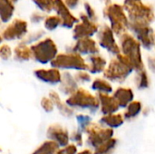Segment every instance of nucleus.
I'll list each match as a JSON object with an SVG mask.
<instances>
[{"label": "nucleus", "instance_id": "1", "mask_svg": "<svg viewBox=\"0 0 155 154\" xmlns=\"http://www.w3.org/2000/svg\"><path fill=\"white\" fill-rule=\"evenodd\" d=\"M124 8L128 15L130 23L149 25L154 21L153 8L142 0H124Z\"/></svg>", "mask_w": 155, "mask_h": 154}, {"label": "nucleus", "instance_id": "2", "mask_svg": "<svg viewBox=\"0 0 155 154\" xmlns=\"http://www.w3.org/2000/svg\"><path fill=\"white\" fill-rule=\"evenodd\" d=\"M120 44L123 54L130 60L134 69L137 72L143 70L140 42L130 34L125 33L120 36Z\"/></svg>", "mask_w": 155, "mask_h": 154}, {"label": "nucleus", "instance_id": "3", "mask_svg": "<svg viewBox=\"0 0 155 154\" xmlns=\"http://www.w3.org/2000/svg\"><path fill=\"white\" fill-rule=\"evenodd\" d=\"M134 70L130 60L123 54H119L116 58L110 62L108 67L104 72V75L110 81L123 82Z\"/></svg>", "mask_w": 155, "mask_h": 154}, {"label": "nucleus", "instance_id": "4", "mask_svg": "<svg viewBox=\"0 0 155 154\" xmlns=\"http://www.w3.org/2000/svg\"><path fill=\"white\" fill-rule=\"evenodd\" d=\"M104 16L110 21L113 32L117 35H123L129 28V21L124 13V8L119 4L106 5L104 9Z\"/></svg>", "mask_w": 155, "mask_h": 154}, {"label": "nucleus", "instance_id": "5", "mask_svg": "<svg viewBox=\"0 0 155 154\" xmlns=\"http://www.w3.org/2000/svg\"><path fill=\"white\" fill-rule=\"evenodd\" d=\"M33 57L40 64L52 62L57 56V47L51 38H45L43 41L32 45Z\"/></svg>", "mask_w": 155, "mask_h": 154}, {"label": "nucleus", "instance_id": "6", "mask_svg": "<svg viewBox=\"0 0 155 154\" xmlns=\"http://www.w3.org/2000/svg\"><path fill=\"white\" fill-rule=\"evenodd\" d=\"M54 68H65L75 70H87L89 65L85 63L80 54L70 52L66 54H59L51 62Z\"/></svg>", "mask_w": 155, "mask_h": 154}, {"label": "nucleus", "instance_id": "7", "mask_svg": "<svg viewBox=\"0 0 155 154\" xmlns=\"http://www.w3.org/2000/svg\"><path fill=\"white\" fill-rule=\"evenodd\" d=\"M100 102L88 91L84 88H78L73 94H71L67 100L66 104L71 107H79L82 109L97 110L99 108Z\"/></svg>", "mask_w": 155, "mask_h": 154}, {"label": "nucleus", "instance_id": "8", "mask_svg": "<svg viewBox=\"0 0 155 154\" xmlns=\"http://www.w3.org/2000/svg\"><path fill=\"white\" fill-rule=\"evenodd\" d=\"M84 131L87 134V143L94 149L98 148L107 141L113 139L114 135L112 129L102 128L95 123H90L84 129Z\"/></svg>", "mask_w": 155, "mask_h": 154}, {"label": "nucleus", "instance_id": "9", "mask_svg": "<svg viewBox=\"0 0 155 154\" xmlns=\"http://www.w3.org/2000/svg\"><path fill=\"white\" fill-rule=\"evenodd\" d=\"M129 28L134 34L136 39L145 49L149 50L154 45L155 33L149 25L129 23Z\"/></svg>", "mask_w": 155, "mask_h": 154}, {"label": "nucleus", "instance_id": "10", "mask_svg": "<svg viewBox=\"0 0 155 154\" xmlns=\"http://www.w3.org/2000/svg\"><path fill=\"white\" fill-rule=\"evenodd\" d=\"M80 19L81 22L74 28L73 36L74 39L80 40L83 38H90L98 32V25L94 21L91 20L86 15L81 14Z\"/></svg>", "mask_w": 155, "mask_h": 154}, {"label": "nucleus", "instance_id": "11", "mask_svg": "<svg viewBox=\"0 0 155 154\" xmlns=\"http://www.w3.org/2000/svg\"><path fill=\"white\" fill-rule=\"evenodd\" d=\"M27 32V23L21 19H15L2 32V40L12 41L22 38Z\"/></svg>", "mask_w": 155, "mask_h": 154}, {"label": "nucleus", "instance_id": "12", "mask_svg": "<svg viewBox=\"0 0 155 154\" xmlns=\"http://www.w3.org/2000/svg\"><path fill=\"white\" fill-rule=\"evenodd\" d=\"M114 34V33L113 32L111 27H109L108 25H104L98 34V42L103 48L106 49L108 52L114 54L118 55L119 54H121V50L115 42Z\"/></svg>", "mask_w": 155, "mask_h": 154}, {"label": "nucleus", "instance_id": "13", "mask_svg": "<svg viewBox=\"0 0 155 154\" xmlns=\"http://www.w3.org/2000/svg\"><path fill=\"white\" fill-rule=\"evenodd\" d=\"M57 15L62 20V26L66 28H72L74 24L79 22V19H77L75 16H74L71 12L69 11V8L66 6L63 0H54V9Z\"/></svg>", "mask_w": 155, "mask_h": 154}, {"label": "nucleus", "instance_id": "14", "mask_svg": "<svg viewBox=\"0 0 155 154\" xmlns=\"http://www.w3.org/2000/svg\"><path fill=\"white\" fill-rule=\"evenodd\" d=\"M47 138L51 141L58 143L60 147H65L68 145L69 134L66 129L60 124H53L47 129Z\"/></svg>", "mask_w": 155, "mask_h": 154}, {"label": "nucleus", "instance_id": "15", "mask_svg": "<svg viewBox=\"0 0 155 154\" xmlns=\"http://www.w3.org/2000/svg\"><path fill=\"white\" fill-rule=\"evenodd\" d=\"M72 52L83 54H95L99 53V48L96 43L92 38H83L77 40L76 44L73 47Z\"/></svg>", "mask_w": 155, "mask_h": 154}, {"label": "nucleus", "instance_id": "16", "mask_svg": "<svg viewBox=\"0 0 155 154\" xmlns=\"http://www.w3.org/2000/svg\"><path fill=\"white\" fill-rule=\"evenodd\" d=\"M98 98L101 103V111L105 115L113 114L120 108V105L114 96H110L108 93H99Z\"/></svg>", "mask_w": 155, "mask_h": 154}, {"label": "nucleus", "instance_id": "17", "mask_svg": "<svg viewBox=\"0 0 155 154\" xmlns=\"http://www.w3.org/2000/svg\"><path fill=\"white\" fill-rule=\"evenodd\" d=\"M35 75L36 76V78H38L39 80L45 82V83H48V84H58L62 81V76L60 72L56 69V68H52V69H38L35 70Z\"/></svg>", "mask_w": 155, "mask_h": 154}, {"label": "nucleus", "instance_id": "18", "mask_svg": "<svg viewBox=\"0 0 155 154\" xmlns=\"http://www.w3.org/2000/svg\"><path fill=\"white\" fill-rule=\"evenodd\" d=\"M114 98L117 100L120 107H126L128 106L134 99V93L133 90L127 87H119L114 94Z\"/></svg>", "mask_w": 155, "mask_h": 154}, {"label": "nucleus", "instance_id": "19", "mask_svg": "<svg viewBox=\"0 0 155 154\" xmlns=\"http://www.w3.org/2000/svg\"><path fill=\"white\" fill-rule=\"evenodd\" d=\"M77 89H78V87H77L76 80L74 79V77L70 74V73H64L63 75L62 81H61L60 91L64 94L71 95Z\"/></svg>", "mask_w": 155, "mask_h": 154}, {"label": "nucleus", "instance_id": "20", "mask_svg": "<svg viewBox=\"0 0 155 154\" xmlns=\"http://www.w3.org/2000/svg\"><path fill=\"white\" fill-rule=\"evenodd\" d=\"M90 64L88 70L92 74H99L104 72L106 66V60L100 55H92L89 57Z\"/></svg>", "mask_w": 155, "mask_h": 154}, {"label": "nucleus", "instance_id": "21", "mask_svg": "<svg viewBox=\"0 0 155 154\" xmlns=\"http://www.w3.org/2000/svg\"><path fill=\"white\" fill-rule=\"evenodd\" d=\"M15 6L11 0H0V16L3 23L8 22L13 16Z\"/></svg>", "mask_w": 155, "mask_h": 154}, {"label": "nucleus", "instance_id": "22", "mask_svg": "<svg viewBox=\"0 0 155 154\" xmlns=\"http://www.w3.org/2000/svg\"><path fill=\"white\" fill-rule=\"evenodd\" d=\"M49 95H50V99L53 101L54 104L58 108V110L60 111V113H61L64 116L69 117V116L73 115V113H74L73 110H72L66 103H63V102L61 101L60 97L58 96V94H57L55 92H54V91L50 92Z\"/></svg>", "mask_w": 155, "mask_h": 154}, {"label": "nucleus", "instance_id": "23", "mask_svg": "<svg viewBox=\"0 0 155 154\" xmlns=\"http://www.w3.org/2000/svg\"><path fill=\"white\" fill-rule=\"evenodd\" d=\"M124 118L123 115L121 114H108V115H104L101 120V123L108 126V127H111V128H116V127H119L121 126L123 123H124Z\"/></svg>", "mask_w": 155, "mask_h": 154}, {"label": "nucleus", "instance_id": "24", "mask_svg": "<svg viewBox=\"0 0 155 154\" xmlns=\"http://www.w3.org/2000/svg\"><path fill=\"white\" fill-rule=\"evenodd\" d=\"M15 58L18 61H27L31 57H33L32 50L26 44L21 43L19 44L14 51Z\"/></svg>", "mask_w": 155, "mask_h": 154}, {"label": "nucleus", "instance_id": "25", "mask_svg": "<svg viewBox=\"0 0 155 154\" xmlns=\"http://www.w3.org/2000/svg\"><path fill=\"white\" fill-rule=\"evenodd\" d=\"M59 145L54 141H46L42 143L33 154H55L59 151Z\"/></svg>", "mask_w": 155, "mask_h": 154}, {"label": "nucleus", "instance_id": "26", "mask_svg": "<svg viewBox=\"0 0 155 154\" xmlns=\"http://www.w3.org/2000/svg\"><path fill=\"white\" fill-rule=\"evenodd\" d=\"M92 87L94 90H96L98 91L99 93H110L112 91H113V87L112 85L106 81V80H104V79H95L92 84Z\"/></svg>", "mask_w": 155, "mask_h": 154}, {"label": "nucleus", "instance_id": "27", "mask_svg": "<svg viewBox=\"0 0 155 154\" xmlns=\"http://www.w3.org/2000/svg\"><path fill=\"white\" fill-rule=\"evenodd\" d=\"M142 111V104L140 102H132L128 106L127 110L124 113V118L133 119L136 117Z\"/></svg>", "mask_w": 155, "mask_h": 154}, {"label": "nucleus", "instance_id": "28", "mask_svg": "<svg viewBox=\"0 0 155 154\" xmlns=\"http://www.w3.org/2000/svg\"><path fill=\"white\" fill-rule=\"evenodd\" d=\"M149 77L146 71L142 70L137 72L135 77V84L139 89H145L149 86Z\"/></svg>", "mask_w": 155, "mask_h": 154}, {"label": "nucleus", "instance_id": "29", "mask_svg": "<svg viewBox=\"0 0 155 154\" xmlns=\"http://www.w3.org/2000/svg\"><path fill=\"white\" fill-rule=\"evenodd\" d=\"M35 5L45 13H50L54 9V0H32Z\"/></svg>", "mask_w": 155, "mask_h": 154}, {"label": "nucleus", "instance_id": "30", "mask_svg": "<svg viewBox=\"0 0 155 154\" xmlns=\"http://www.w3.org/2000/svg\"><path fill=\"white\" fill-rule=\"evenodd\" d=\"M60 25H62V20L58 15H51L46 17L45 20V27L49 31L54 30Z\"/></svg>", "mask_w": 155, "mask_h": 154}, {"label": "nucleus", "instance_id": "31", "mask_svg": "<svg viewBox=\"0 0 155 154\" xmlns=\"http://www.w3.org/2000/svg\"><path fill=\"white\" fill-rule=\"evenodd\" d=\"M116 143L117 142L115 139H111V140L107 141L106 143H103L98 148H96L94 154H106L115 146Z\"/></svg>", "mask_w": 155, "mask_h": 154}, {"label": "nucleus", "instance_id": "32", "mask_svg": "<svg viewBox=\"0 0 155 154\" xmlns=\"http://www.w3.org/2000/svg\"><path fill=\"white\" fill-rule=\"evenodd\" d=\"M44 32L43 31H37V32H35V33H33V34H29V36L26 38V39H25L22 43L23 44H28V43H32V42H34V41H36L37 39H39V38H41L43 35H44Z\"/></svg>", "mask_w": 155, "mask_h": 154}, {"label": "nucleus", "instance_id": "33", "mask_svg": "<svg viewBox=\"0 0 155 154\" xmlns=\"http://www.w3.org/2000/svg\"><path fill=\"white\" fill-rule=\"evenodd\" d=\"M54 103L50 98H43L41 101V106L45 112H51L54 109Z\"/></svg>", "mask_w": 155, "mask_h": 154}, {"label": "nucleus", "instance_id": "34", "mask_svg": "<svg viewBox=\"0 0 155 154\" xmlns=\"http://www.w3.org/2000/svg\"><path fill=\"white\" fill-rule=\"evenodd\" d=\"M76 152H77L76 146L74 144H70L59 150L55 154H76Z\"/></svg>", "mask_w": 155, "mask_h": 154}, {"label": "nucleus", "instance_id": "35", "mask_svg": "<svg viewBox=\"0 0 155 154\" xmlns=\"http://www.w3.org/2000/svg\"><path fill=\"white\" fill-rule=\"evenodd\" d=\"M76 118H77V121L79 123V125L81 126V128L83 130H84L91 123V119H90L89 116H86V115H78Z\"/></svg>", "mask_w": 155, "mask_h": 154}, {"label": "nucleus", "instance_id": "36", "mask_svg": "<svg viewBox=\"0 0 155 154\" xmlns=\"http://www.w3.org/2000/svg\"><path fill=\"white\" fill-rule=\"evenodd\" d=\"M0 54H1V57L4 59V60H7L11 57L12 55V51H11V48L7 45V44H3L1 46V49H0Z\"/></svg>", "mask_w": 155, "mask_h": 154}, {"label": "nucleus", "instance_id": "37", "mask_svg": "<svg viewBox=\"0 0 155 154\" xmlns=\"http://www.w3.org/2000/svg\"><path fill=\"white\" fill-rule=\"evenodd\" d=\"M74 79L76 80V82L78 81V82L85 83L91 81V75L85 72H79L74 75Z\"/></svg>", "mask_w": 155, "mask_h": 154}, {"label": "nucleus", "instance_id": "38", "mask_svg": "<svg viewBox=\"0 0 155 154\" xmlns=\"http://www.w3.org/2000/svg\"><path fill=\"white\" fill-rule=\"evenodd\" d=\"M84 8H85V11H86V15L93 21H96L97 17H96V14H95V11L94 9L90 5V4L88 3H84Z\"/></svg>", "mask_w": 155, "mask_h": 154}, {"label": "nucleus", "instance_id": "39", "mask_svg": "<svg viewBox=\"0 0 155 154\" xmlns=\"http://www.w3.org/2000/svg\"><path fill=\"white\" fill-rule=\"evenodd\" d=\"M71 140L74 141L78 146L83 145V137L80 132H74L71 135Z\"/></svg>", "mask_w": 155, "mask_h": 154}, {"label": "nucleus", "instance_id": "40", "mask_svg": "<svg viewBox=\"0 0 155 154\" xmlns=\"http://www.w3.org/2000/svg\"><path fill=\"white\" fill-rule=\"evenodd\" d=\"M44 18H45L44 15L35 12V13H34V14L31 15V22H32V23H39V22H41L42 20H44Z\"/></svg>", "mask_w": 155, "mask_h": 154}, {"label": "nucleus", "instance_id": "41", "mask_svg": "<svg viewBox=\"0 0 155 154\" xmlns=\"http://www.w3.org/2000/svg\"><path fill=\"white\" fill-rule=\"evenodd\" d=\"M64 4L66 5V6L68 8L74 9V8H76L78 6L80 0H64Z\"/></svg>", "mask_w": 155, "mask_h": 154}, {"label": "nucleus", "instance_id": "42", "mask_svg": "<svg viewBox=\"0 0 155 154\" xmlns=\"http://www.w3.org/2000/svg\"><path fill=\"white\" fill-rule=\"evenodd\" d=\"M148 65H149V68L151 69L152 72L155 73V58L154 57H148Z\"/></svg>", "mask_w": 155, "mask_h": 154}, {"label": "nucleus", "instance_id": "43", "mask_svg": "<svg viewBox=\"0 0 155 154\" xmlns=\"http://www.w3.org/2000/svg\"><path fill=\"white\" fill-rule=\"evenodd\" d=\"M78 154H92V152H91L90 150H84V151L79 152Z\"/></svg>", "mask_w": 155, "mask_h": 154}, {"label": "nucleus", "instance_id": "44", "mask_svg": "<svg viewBox=\"0 0 155 154\" xmlns=\"http://www.w3.org/2000/svg\"><path fill=\"white\" fill-rule=\"evenodd\" d=\"M104 2H105V4L106 5H109V4H111V0H104Z\"/></svg>", "mask_w": 155, "mask_h": 154}, {"label": "nucleus", "instance_id": "45", "mask_svg": "<svg viewBox=\"0 0 155 154\" xmlns=\"http://www.w3.org/2000/svg\"><path fill=\"white\" fill-rule=\"evenodd\" d=\"M11 1H12V2H13V3H14V2H17V1H18V0H11Z\"/></svg>", "mask_w": 155, "mask_h": 154}, {"label": "nucleus", "instance_id": "46", "mask_svg": "<svg viewBox=\"0 0 155 154\" xmlns=\"http://www.w3.org/2000/svg\"><path fill=\"white\" fill-rule=\"evenodd\" d=\"M154 38H155V34H154ZM154 45H155V44H154Z\"/></svg>", "mask_w": 155, "mask_h": 154}]
</instances>
